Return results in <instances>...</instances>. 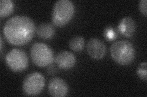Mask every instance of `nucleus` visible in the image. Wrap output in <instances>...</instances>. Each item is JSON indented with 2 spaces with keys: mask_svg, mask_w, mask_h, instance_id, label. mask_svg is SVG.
<instances>
[{
  "mask_svg": "<svg viewBox=\"0 0 147 97\" xmlns=\"http://www.w3.org/2000/svg\"><path fill=\"white\" fill-rule=\"evenodd\" d=\"M36 29L34 22L30 17L16 15L6 22L3 32L8 43L14 46H23L32 40Z\"/></svg>",
  "mask_w": 147,
  "mask_h": 97,
  "instance_id": "nucleus-1",
  "label": "nucleus"
},
{
  "mask_svg": "<svg viewBox=\"0 0 147 97\" xmlns=\"http://www.w3.org/2000/svg\"><path fill=\"white\" fill-rule=\"evenodd\" d=\"M111 57L119 65H128L134 61L136 57L134 46L126 40H118L110 48Z\"/></svg>",
  "mask_w": 147,
  "mask_h": 97,
  "instance_id": "nucleus-2",
  "label": "nucleus"
},
{
  "mask_svg": "<svg viewBox=\"0 0 147 97\" xmlns=\"http://www.w3.org/2000/svg\"><path fill=\"white\" fill-rule=\"evenodd\" d=\"M75 12V6L70 0H58L54 4L52 12L53 24L58 27L65 26Z\"/></svg>",
  "mask_w": 147,
  "mask_h": 97,
  "instance_id": "nucleus-3",
  "label": "nucleus"
},
{
  "mask_svg": "<svg viewBox=\"0 0 147 97\" xmlns=\"http://www.w3.org/2000/svg\"><path fill=\"white\" fill-rule=\"evenodd\" d=\"M30 57L37 66L45 67L51 64L54 59L52 49L44 43L36 42L30 49Z\"/></svg>",
  "mask_w": 147,
  "mask_h": 97,
  "instance_id": "nucleus-4",
  "label": "nucleus"
},
{
  "mask_svg": "<svg viewBox=\"0 0 147 97\" xmlns=\"http://www.w3.org/2000/svg\"><path fill=\"white\" fill-rule=\"evenodd\" d=\"M5 62L7 67L13 72H19L28 66V58L26 52L20 49H12L6 55Z\"/></svg>",
  "mask_w": 147,
  "mask_h": 97,
  "instance_id": "nucleus-5",
  "label": "nucleus"
},
{
  "mask_svg": "<svg viewBox=\"0 0 147 97\" xmlns=\"http://www.w3.org/2000/svg\"><path fill=\"white\" fill-rule=\"evenodd\" d=\"M45 80L42 74L38 72L28 75L23 81L22 89L24 93L29 96H36L42 91Z\"/></svg>",
  "mask_w": 147,
  "mask_h": 97,
  "instance_id": "nucleus-6",
  "label": "nucleus"
},
{
  "mask_svg": "<svg viewBox=\"0 0 147 97\" xmlns=\"http://www.w3.org/2000/svg\"><path fill=\"white\" fill-rule=\"evenodd\" d=\"M89 56L94 59H102L107 52V48L102 40L98 38H90L86 44Z\"/></svg>",
  "mask_w": 147,
  "mask_h": 97,
  "instance_id": "nucleus-7",
  "label": "nucleus"
},
{
  "mask_svg": "<svg viewBox=\"0 0 147 97\" xmlns=\"http://www.w3.org/2000/svg\"><path fill=\"white\" fill-rule=\"evenodd\" d=\"M69 87L66 82L59 77H53L49 82L48 92L54 97L66 96L68 93Z\"/></svg>",
  "mask_w": 147,
  "mask_h": 97,
  "instance_id": "nucleus-8",
  "label": "nucleus"
},
{
  "mask_svg": "<svg viewBox=\"0 0 147 97\" xmlns=\"http://www.w3.org/2000/svg\"><path fill=\"white\" fill-rule=\"evenodd\" d=\"M55 63L59 69L67 70L75 66L76 57L75 55L71 52L63 50L57 55L55 57Z\"/></svg>",
  "mask_w": 147,
  "mask_h": 97,
  "instance_id": "nucleus-9",
  "label": "nucleus"
},
{
  "mask_svg": "<svg viewBox=\"0 0 147 97\" xmlns=\"http://www.w3.org/2000/svg\"><path fill=\"white\" fill-rule=\"evenodd\" d=\"M136 28V22L131 16H125L122 18L118 26L121 34L127 37H131L134 35Z\"/></svg>",
  "mask_w": 147,
  "mask_h": 97,
  "instance_id": "nucleus-10",
  "label": "nucleus"
},
{
  "mask_svg": "<svg viewBox=\"0 0 147 97\" xmlns=\"http://www.w3.org/2000/svg\"><path fill=\"white\" fill-rule=\"evenodd\" d=\"M36 32L39 38L43 40H49L55 35V29L50 23L42 22L37 27Z\"/></svg>",
  "mask_w": 147,
  "mask_h": 97,
  "instance_id": "nucleus-11",
  "label": "nucleus"
},
{
  "mask_svg": "<svg viewBox=\"0 0 147 97\" xmlns=\"http://www.w3.org/2000/svg\"><path fill=\"white\" fill-rule=\"evenodd\" d=\"M85 44V38L82 36H75L69 42V46L74 52H80L84 49Z\"/></svg>",
  "mask_w": 147,
  "mask_h": 97,
  "instance_id": "nucleus-12",
  "label": "nucleus"
},
{
  "mask_svg": "<svg viewBox=\"0 0 147 97\" xmlns=\"http://www.w3.org/2000/svg\"><path fill=\"white\" fill-rule=\"evenodd\" d=\"M14 8V4L12 0L0 1V16L1 18L9 16Z\"/></svg>",
  "mask_w": 147,
  "mask_h": 97,
  "instance_id": "nucleus-13",
  "label": "nucleus"
},
{
  "mask_svg": "<svg viewBox=\"0 0 147 97\" xmlns=\"http://www.w3.org/2000/svg\"><path fill=\"white\" fill-rule=\"evenodd\" d=\"M146 67H147V63L146 61L142 62L137 69V75H138L141 80L146 81L147 80V75H146Z\"/></svg>",
  "mask_w": 147,
  "mask_h": 97,
  "instance_id": "nucleus-14",
  "label": "nucleus"
},
{
  "mask_svg": "<svg viewBox=\"0 0 147 97\" xmlns=\"http://www.w3.org/2000/svg\"><path fill=\"white\" fill-rule=\"evenodd\" d=\"M146 0H140L139 3V9L142 15L145 16H146L147 15V10H146Z\"/></svg>",
  "mask_w": 147,
  "mask_h": 97,
  "instance_id": "nucleus-15",
  "label": "nucleus"
},
{
  "mask_svg": "<svg viewBox=\"0 0 147 97\" xmlns=\"http://www.w3.org/2000/svg\"><path fill=\"white\" fill-rule=\"evenodd\" d=\"M0 41H1V43H0V45H1V52L2 53V51H3V38L1 37V38H0Z\"/></svg>",
  "mask_w": 147,
  "mask_h": 97,
  "instance_id": "nucleus-16",
  "label": "nucleus"
}]
</instances>
